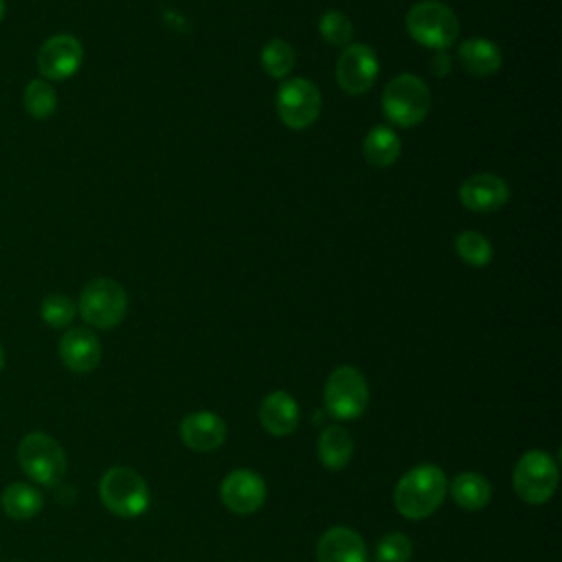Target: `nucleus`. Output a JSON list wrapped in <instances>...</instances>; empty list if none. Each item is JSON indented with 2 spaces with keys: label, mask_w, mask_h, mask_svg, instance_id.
<instances>
[{
  "label": "nucleus",
  "mask_w": 562,
  "mask_h": 562,
  "mask_svg": "<svg viewBox=\"0 0 562 562\" xmlns=\"http://www.w3.org/2000/svg\"><path fill=\"white\" fill-rule=\"evenodd\" d=\"M448 494V479L439 465L411 468L393 490L395 509L408 520H422L439 509Z\"/></svg>",
  "instance_id": "nucleus-1"
},
{
  "label": "nucleus",
  "mask_w": 562,
  "mask_h": 562,
  "mask_svg": "<svg viewBox=\"0 0 562 562\" xmlns=\"http://www.w3.org/2000/svg\"><path fill=\"white\" fill-rule=\"evenodd\" d=\"M18 463L33 483L44 487L59 485L68 468L66 450L61 443L42 430H33L20 439Z\"/></svg>",
  "instance_id": "nucleus-2"
},
{
  "label": "nucleus",
  "mask_w": 562,
  "mask_h": 562,
  "mask_svg": "<svg viewBox=\"0 0 562 562\" xmlns=\"http://www.w3.org/2000/svg\"><path fill=\"white\" fill-rule=\"evenodd\" d=\"M99 498L110 514L136 518L149 507V487L134 468L114 465L105 470L99 481Z\"/></svg>",
  "instance_id": "nucleus-3"
},
{
  "label": "nucleus",
  "mask_w": 562,
  "mask_h": 562,
  "mask_svg": "<svg viewBox=\"0 0 562 562\" xmlns=\"http://www.w3.org/2000/svg\"><path fill=\"white\" fill-rule=\"evenodd\" d=\"M406 31L417 44L446 50L457 42L459 18L448 4L439 0H422L408 9Z\"/></svg>",
  "instance_id": "nucleus-4"
},
{
  "label": "nucleus",
  "mask_w": 562,
  "mask_h": 562,
  "mask_svg": "<svg viewBox=\"0 0 562 562\" xmlns=\"http://www.w3.org/2000/svg\"><path fill=\"white\" fill-rule=\"evenodd\" d=\"M430 110L428 86L411 72L393 77L382 92V114L400 127H413L426 119Z\"/></svg>",
  "instance_id": "nucleus-5"
},
{
  "label": "nucleus",
  "mask_w": 562,
  "mask_h": 562,
  "mask_svg": "<svg viewBox=\"0 0 562 562\" xmlns=\"http://www.w3.org/2000/svg\"><path fill=\"white\" fill-rule=\"evenodd\" d=\"M81 318L94 329H112L127 314V292L125 288L108 277L92 279L83 285L77 303Z\"/></svg>",
  "instance_id": "nucleus-6"
},
{
  "label": "nucleus",
  "mask_w": 562,
  "mask_h": 562,
  "mask_svg": "<svg viewBox=\"0 0 562 562\" xmlns=\"http://www.w3.org/2000/svg\"><path fill=\"white\" fill-rule=\"evenodd\" d=\"M560 472L555 459L544 450H527L514 465L512 483L518 498L527 505L547 503L558 490Z\"/></svg>",
  "instance_id": "nucleus-7"
},
{
  "label": "nucleus",
  "mask_w": 562,
  "mask_h": 562,
  "mask_svg": "<svg viewBox=\"0 0 562 562\" xmlns=\"http://www.w3.org/2000/svg\"><path fill=\"white\" fill-rule=\"evenodd\" d=\"M323 402L334 419H356L367 411L369 384L367 378L351 364L336 367L325 382Z\"/></svg>",
  "instance_id": "nucleus-8"
},
{
  "label": "nucleus",
  "mask_w": 562,
  "mask_h": 562,
  "mask_svg": "<svg viewBox=\"0 0 562 562\" xmlns=\"http://www.w3.org/2000/svg\"><path fill=\"white\" fill-rule=\"evenodd\" d=\"M321 90L305 77L285 79L277 90V114L290 130L310 127L321 114Z\"/></svg>",
  "instance_id": "nucleus-9"
},
{
  "label": "nucleus",
  "mask_w": 562,
  "mask_h": 562,
  "mask_svg": "<svg viewBox=\"0 0 562 562\" xmlns=\"http://www.w3.org/2000/svg\"><path fill=\"white\" fill-rule=\"evenodd\" d=\"M266 496L268 487L263 476L250 468H237L228 472L220 485V498L224 507L239 516L259 512L266 503Z\"/></svg>",
  "instance_id": "nucleus-10"
},
{
  "label": "nucleus",
  "mask_w": 562,
  "mask_h": 562,
  "mask_svg": "<svg viewBox=\"0 0 562 562\" xmlns=\"http://www.w3.org/2000/svg\"><path fill=\"white\" fill-rule=\"evenodd\" d=\"M83 61V46L70 33L50 35L37 50V70L46 81H64L72 77Z\"/></svg>",
  "instance_id": "nucleus-11"
},
{
  "label": "nucleus",
  "mask_w": 562,
  "mask_h": 562,
  "mask_svg": "<svg viewBox=\"0 0 562 562\" xmlns=\"http://www.w3.org/2000/svg\"><path fill=\"white\" fill-rule=\"evenodd\" d=\"M378 57L371 46L367 44H349L340 53L336 61V79L338 86L351 94L360 97L364 94L378 79Z\"/></svg>",
  "instance_id": "nucleus-12"
},
{
  "label": "nucleus",
  "mask_w": 562,
  "mask_h": 562,
  "mask_svg": "<svg viewBox=\"0 0 562 562\" xmlns=\"http://www.w3.org/2000/svg\"><path fill=\"white\" fill-rule=\"evenodd\" d=\"M459 198L468 211L490 213L507 204L509 187L501 176L483 171L463 180L459 187Z\"/></svg>",
  "instance_id": "nucleus-13"
},
{
  "label": "nucleus",
  "mask_w": 562,
  "mask_h": 562,
  "mask_svg": "<svg viewBox=\"0 0 562 562\" xmlns=\"http://www.w3.org/2000/svg\"><path fill=\"white\" fill-rule=\"evenodd\" d=\"M226 422L211 411L189 413L180 422V439L193 452H213L226 439Z\"/></svg>",
  "instance_id": "nucleus-14"
},
{
  "label": "nucleus",
  "mask_w": 562,
  "mask_h": 562,
  "mask_svg": "<svg viewBox=\"0 0 562 562\" xmlns=\"http://www.w3.org/2000/svg\"><path fill=\"white\" fill-rule=\"evenodd\" d=\"M59 358L72 373H90L101 362V342L88 327H70L59 338Z\"/></svg>",
  "instance_id": "nucleus-15"
},
{
  "label": "nucleus",
  "mask_w": 562,
  "mask_h": 562,
  "mask_svg": "<svg viewBox=\"0 0 562 562\" xmlns=\"http://www.w3.org/2000/svg\"><path fill=\"white\" fill-rule=\"evenodd\" d=\"M318 562H369L367 544L358 531L338 525L321 533L316 542Z\"/></svg>",
  "instance_id": "nucleus-16"
},
{
  "label": "nucleus",
  "mask_w": 562,
  "mask_h": 562,
  "mask_svg": "<svg viewBox=\"0 0 562 562\" xmlns=\"http://www.w3.org/2000/svg\"><path fill=\"white\" fill-rule=\"evenodd\" d=\"M299 404L288 391H272L259 404V424L272 437H288L299 426Z\"/></svg>",
  "instance_id": "nucleus-17"
},
{
  "label": "nucleus",
  "mask_w": 562,
  "mask_h": 562,
  "mask_svg": "<svg viewBox=\"0 0 562 562\" xmlns=\"http://www.w3.org/2000/svg\"><path fill=\"white\" fill-rule=\"evenodd\" d=\"M457 57H459L461 68L468 75L479 77V79L494 75L503 61L501 48L492 40H485V37H470V40L461 42Z\"/></svg>",
  "instance_id": "nucleus-18"
},
{
  "label": "nucleus",
  "mask_w": 562,
  "mask_h": 562,
  "mask_svg": "<svg viewBox=\"0 0 562 562\" xmlns=\"http://www.w3.org/2000/svg\"><path fill=\"white\" fill-rule=\"evenodd\" d=\"M0 507H2L4 516L13 518V520H29L42 512L44 494L31 483L15 481L2 490Z\"/></svg>",
  "instance_id": "nucleus-19"
},
{
  "label": "nucleus",
  "mask_w": 562,
  "mask_h": 562,
  "mask_svg": "<svg viewBox=\"0 0 562 562\" xmlns=\"http://www.w3.org/2000/svg\"><path fill=\"white\" fill-rule=\"evenodd\" d=\"M364 160L378 169H386L395 165L402 154V138L389 125H375L367 132L362 140Z\"/></svg>",
  "instance_id": "nucleus-20"
},
{
  "label": "nucleus",
  "mask_w": 562,
  "mask_h": 562,
  "mask_svg": "<svg viewBox=\"0 0 562 562\" xmlns=\"http://www.w3.org/2000/svg\"><path fill=\"white\" fill-rule=\"evenodd\" d=\"M448 494L461 509L479 512L492 501V483L479 472H461L450 481Z\"/></svg>",
  "instance_id": "nucleus-21"
},
{
  "label": "nucleus",
  "mask_w": 562,
  "mask_h": 562,
  "mask_svg": "<svg viewBox=\"0 0 562 562\" xmlns=\"http://www.w3.org/2000/svg\"><path fill=\"white\" fill-rule=\"evenodd\" d=\"M316 452L327 470H342L353 457L351 432L340 424H329L318 437Z\"/></svg>",
  "instance_id": "nucleus-22"
},
{
  "label": "nucleus",
  "mask_w": 562,
  "mask_h": 562,
  "mask_svg": "<svg viewBox=\"0 0 562 562\" xmlns=\"http://www.w3.org/2000/svg\"><path fill=\"white\" fill-rule=\"evenodd\" d=\"M24 110L37 119L46 121L57 110V92L46 79H31L24 88Z\"/></svg>",
  "instance_id": "nucleus-23"
},
{
  "label": "nucleus",
  "mask_w": 562,
  "mask_h": 562,
  "mask_svg": "<svg viewBox=\"0 0 562 562\" xmlns=\"http://www.w3.org/2000/svg\"><path fill=\"white\" fill-rule=\"evenodd\" d=\"M454 250L461 261H465L468 266H474V268L487 266L492 261V252H494L487 237L479 231L459 233L454 239Z\"/></svg>",
  "instance_id": "nucleus-24"
},
{
  "label": "nucleus",
  "mask_w": 562,
  "mask_h": 562,
  "mask_svg": "<svg viewBox=\"0 0 562 562\" xmlns=\"http://www.w3.org/2000/svg\"><path fill=\"white\" fill-rule=\"evenodd\" d=\"M294 48L285 40H270L261 48V66L272 79H285L294 68Z\"/></svg>",
  "instance_id": "nucleus-25"
},
{
  "label": "nucleus",
  "mask_w": 562,
  "mask_h": 562,
  "mask_svg": "<svg viewBox=\"0 0 562 562\" xmlns=\"http://www.w3.org/2000/svg\"><path fill=\"white\" fill-rule=\"evenodd\" d=\"M40 316L53 329L68 327L75 321V316H77V303L70 296H66V294H48L42 301Z\"/></svg>",
  "instance_id": "nucleus-26"
},
{
  "label": "nucleus",
  "mask_w": 562,
  "mask_h": 562,
  "mask_svg": "<svg viewBox=\"0 0 562 562\" xmlns=\"http://www.w3.org/2000/svg\"><path fill=\"white\" fill-rule=\"evenodd\" d=\"M318 31H321L323 40L331 46H349L351 37H353L351 20L338 9H329L321 15Z\"/></svg>",
  "instance_id": "nucleus-27"
},
{
  "label": "nucleus",
  "mask_w": 562,
  "mask_h": 562,
  "mask_svg": "<svg viewBox=\"0 0 562 562\" xmlns=\"http://www.w3.org/2000/svg\"><path fill=\"white\" fill-rule=\"evenodd\" d=\"M413 555V542L402 531L382 536L375 544V562H408Z\"/></svg>",
  "instance_id": "nucleus-28"
},
{
  "label": "nucleus",
  "mask_w": 562,
  "mask_h": 562,
  "mask_svg": "<svg viewBox=\"0 0 562 562\" xmlns=\"http://www.w3.org/2000/svg\"><path fill=\"white\" fill-rule=\"evenodd\" d=\"M4 362H7V353H4V347H2V342H0V371L4 369Z\"/></svg>",
  "instance_id": "nucleus-29"
},
{
  "label": "nucleus",
  "mask_w": 562,
  "mask_h": 562,
  "mask_svg": "<svg viewBox=\"0 0 562 562\" xmlns=\"http://www.w3.org/2000/svg\"><path fill=\"white\" fill-rule=\"evenodd\" d=\"M4 11H7V7H4V0H0V22L4 20Z\"/></svg>",
  "instance_id": "nucleus-30"
},
{
  "label": "nucleus",
  "mask_w": 562,
  "mask_h": 562,
  "mask_svg": "<svg viewBox=\"0 0 562 562\" xmlns=\"http://www.w3.org/2000/svg\"><path fill=\"white\" fill-rule=\"evenodd\" d=\"M13 562H20V560H13Z\"/></svg>",
  "instance_id": "nucleus-31"
}]
</instances>
